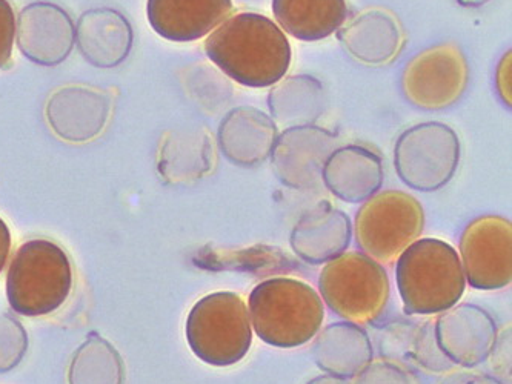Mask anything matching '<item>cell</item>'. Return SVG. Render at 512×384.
Masks as SVG:
<instances>
[{"instance_id":"6da1fadb","label":"cell","mask_w":512,"mask_h":384,"mask_svg":"<svg viewBox=\"0 0 512 384\" xmlns=\"http://www.w3.org/2000/svg\"><path fill=\"white\" fill-rule=\"evenodd\" d=\"M205 53L220 71L248 88L273 87L291 65L285 33L257 13L228 17L205 40Z\"/></svg>"},{"instance_id":"7a4b0ae2","label":"cell","mask_w":512,"mask_h":384,"mask_svg":"<svg viewBox=\"0 0 512 384\" xmlns=\"http://www.w3.org/2000/svg\"><path fill=\"white\" fill-rule=\"evenodd\" d=\"M251 326L273 348L293 349L316 337L325 320L320 295L308 283L290 277H271L248 298Z\"/></svg>"},{"instance_id":"3957f363","label":"cell","mask_w":512,"mask_h":384,"mask_svg":"<svg viewBox=\"0 0 512 384\" xmlns=\"http://www.w3.org/2000/svg\"><path fill=\"white\" fill-rule=\"evenodd\" d=\"M396 282L411 315L442 314L460 302L466 279L459 252L439 239H419L397 257Z\"/></svg>"},{"instance_id":"277c9868","label":"cell","mask_w":512,"mask_h":384,"mask_svg":"<svg viewBox=\"0 0 512 384\" xmlns=\"http://www.w3.org/2000/svg\"><path fill=\"white\" fill-rule=\"evenodd\" d=\"M73 268L67 252L50 240L36 239L17 249L7 274L11 309L25 317L53 314L67 302Z\"/></svg>"},{"instance_id":"5b68a950","label":"cell","mask_w":512,"mask_h":384,"mask_svg":"<svg viewBox=\"0 0 512 384\" xmlns=\"http://www.w3.org/2000/svg\"><path fill=\"white\" fill-rule=\"evenodd\" d=\"M188 346L203 363L216 368L237 365L253 345L248 305L236 292H213L200 298L185 325Z\"/></svg>"},{"instance_id":"8992f818","label":"cell","mask_w":512,"mask_h":384,"mask_svg":"<svg viewBox=\"0 0 512 384\" xmlns=\"http://www.w3.org/2000/svg\"><path fill=\"white\" fill-rule=\"evenodd\" d=\"M319 291L322 302L345 322L371 325L388 306V274L362 252H345L326 263L320 272Z\"/></svg>"},{"instance_id":"52a82bcc","label":"cell","mask_w":512,"mask_h":384,"mask_svg":"<svg viewBox=\"0 0 512 384\" xmlns=\"http://www.w3.org/2000/svg\"><path fill=\"white\" fill-rule=\"evenodd\" d=\"M425 212L416 197L403 191L377 192L359 209L354 223L357 246L377 263H391L419 240Z\"/></svg>"},{"instance_id":"ba28073f","label":"cell","mask_w":512,"mask_h":384,"mask_svg":"<svg viewBox=\"0 0 512 384\" xmlns=\"http://www.w3.org/2000/svg\"><path fill=\"white\" fill-rule=\"evenodd\" d=\"M460 163V142L454 130L442 123L413 126L397 140L394 166L408 188L439 191L448 185Z\"/></svg>"},{"instance_id":"9c48e42d","label":"cell","mask_w":512,"mask_h":384,"mask_svg":"<svg viewBox=\"0 0 512 384\" xmlns=\"http://www.w3.org/2000/svg\"><path fill=\"white\" fill-rule=\"evenodd\" d=\"M460 262L466 282L479 291H499L512 280V226L508 219L483 216L460 237Z\"/></svg>"},{"instance_id":"30bf717a","label":"cell","mask_w":512,"mask_h":384,"mask_svg":"<svg viewBox=\"0 0 512 384\" xmlns=\"http://www.w3.org/2000/svg\"><path fill=\"white\" fill-rule=\"evenodd\" d=\"M468 76V63L460 48L439 45L417 54L406 65L402 90L406 99L422 110H443L465 93Z\"/></svg>"},{"instance_id":"8fae6325","label":"cell","mask_w":512,"mask_h":384,"mask_svg":"<svg viewBox=\"0 0 512 384\" xmlns=\"http://www.w3.org/2000/svg\"><path fill=\"white\" fill-rule=\"evenodd\" d=\"M337 143V134L316 125L286 128L271 151L274 174L291 189L319 188L326 160L336 151Z\"/></svg>"},{"instance_id":"7c38bea8","label":"cell","mask_w":512,"mask_h":384,"mask_svg":"<svg viewBox=\"0 0 512 384\" xmlns=\"http://www.w3.org/2000/svg\"><path fill=\"white\" fill-rule=\"evenodd\" d=\"M48 125L59 139L87 143L104 133L113 114L110 91L85 85L60 88L47 103Z\"/></svg>"},{"instance_id":"4fadbf2b","label":"cell","mask_w":512,"mask_h":384,"mask_svg":"<svg viewBox=\"0 0 512 384\" xmlns=\"http://www.w3.org/2000/svg\"><path fill=\"white\" fill-rule=\"evenodd\" d=\"M440 349L454 366L476 368L488 360L499 332L494 318L471 303L453 306L434 323Z\"/></svg>"},{"instance_id":"5bb4252c","label":"cell","mask_w":512,"mask_h":384,"mask_svg":"<svg viewBox=\"0 0 512 384\" xmlns=\"http://www.w3.org/2000/svg\"><path fill=\"white\" fill-rule=\"evenodd\" d=\"M16 40L28 60L42 67H56L73 51L76 28L64 8L34 2L20 11Z\"/></svg>"},{"instance_id":"9a60e30c","label":"cell","mask_w":512,"mask_h":384,"mask_svg":"<svg viewBox=\"0 0 512 384\" xmlns=\"http://www.w3.org/2000/svg\"><path fill=\"white\" fill-rule=\"evenodd\" d=\"M216 165V145L207 128L163 134L157 149V173L168 185H191L213 174Z\"/></svg>"},{"instance_id":"2e32d148","label":"cell","mask_w":512,"mask_h":384,"mask_svg":"<svg viewBox=\"0 0 512 384\" xmlns=\"http://www.w3.org/2000/svg\"><path fill=\"white\" fill-rule=\"evenodd\" d=\"M233 0H148L151 28L171 42H194L230 17Z\"/></svg>"},{"instance_id":"e0dca14e","label":"cell","mask_w":512,"mask_h":384,"mask_svg":"<svg viewBox=\"0 0 512 384\" xmlns=\"http://www.w3.org/2000/svg\"><path fill=\"white\" fill-rule=\"evenodd\" d=\"M353 239L350 217L330 203L306 211L291 231L290 245L302 262L326 265L345 254Z\"/></svg>"},{"instance_id":"ac0fdd59","label":"cell","mask_w":512,"mask_h":384,"mask_svg":"<svg viewBox=\"0 0 512 384\" xmlns=\"http://www.w3.org/2000/svg\"><path fill=\"white\" fill-rule=\"evenodd\" d=\"M383 179L380 157L359 145L337 148L326 160L322 174L323 185L346 203H363L376 196Z\"/></svg>"},{"instance_id":"d6986e66","label":"cell","mask_w":512,"mask_h":384,"mask_svg":"<svg viewBox=\"0 0 512 384\" xmlns=\"http://www.w3.org/2000/svg\"><path fill=\"white\" fill-rule=\"evenodd\" d=\"M279 130L270 116L251 106H240L223 117L219 146L223 156L243 168L260 165L271 156Z\"/></svg>"},{"instance_id":"ffe728a7","label":"cell","mask_w":512,"mask_h":384,"mask_svg":"<svg viewBox=\"0 0 512 384\" xmlns=\"http://www.w3.org/2000/svg\"><path fill=\"white\" fill-rule=\"evenodd\" d=\"M133 40L130 20L111 8L87 11L76 25L77 48L97 68L119 67L130 56Z\"/></svg>"},{"instance_id":"44dd1931","label":"cell","mask_w":512,"mask_h":384,"mask_svg":"<svg viewBox=\"0 0 512 384\" xmlns=\"http://www.w3.org/2000/svg\"><path fill=\"white\" fill-rule=\"evenodd\" d=\"M339 40L354 59L379 67L399 56L405 45V33L393 13L376 8L363 11L342 28Z\"/></svg>"},{"instance_id":"7402d4cb","label":"cell","mask_w":512,"mask_h":384,"mask_svg":"<svg viewBox=\"0 0 512 384\" xmlns=\"http://www.w3.org/2000/svg\"><path fill=\"white\" fill-rule=\"evenodd\" d=\"M373 345L365 329L350 322L333 323L317 332L313 358L317 368L350 380L373 361Z\"/></svg>"},{"instance_id":"603a6c76","label":"cell","mask_w":512,"mask_h":384,"mask_svg":"<svg viewBox=\"0 0 512 384\" xmlns=\"http://www.w3.org/2000/svg\"><path fill=\"white\" fill-rule=\"evenodd\" d=\"M273 13L290 36L316 42L342 27L348 7L346 0H273Z\"/></svg>"},{"instance_id":"cb8c5ba5","label":"cell","mask_w":512,"mask_h":384,"mask_svg":"<svg viewBox=\"0 0 512 384\" xmlns=\"http://www.w3.org/2000/svg\"><path fill=\"white\" fill-rule=\"evenodd\" d=\"M274 122L288 126L314 125L328 106L325 90L316 77L299 74L280 82L268 97Z\"/></svg>"},{"instance_id":"d4e9b609","label":"cell","mask_w":512,"mask_h":384,"mask_svg":"<svg viewBox=\"0 0 512 384\" xmlns=\"http://www.w3.org/2000/svg\"><path fill=\"white\" fill-rule=\"evenodd\" d=\"M193 262L208 271H234L243 274L266 275L293 271L296 263L290 255L274 246H253L243 249H203Z\"/></svg>"},{"instance_id":"484cf974","label":"cell","mask_w":512,"mask_h":384,"mask_svg":"<svg viewBox=\"0 0 512 384\" xmlns=\"http://www.w3.org/2000/svg\"><path fill=\"white\" fill-rule=\"evenodd\" d=\"M124 378L119 352L97 334L79 346L68 369V384H124Z\"/></svg>"},{"instance_id":"4316f807","label":"cell","mask_w":512,"mask_h":384,"mask_svg":"<svg viewBox=\"0 0 512 384\" xmlns=\"http://www.w3.org/2000/svg\"><path fill=\"white\" fill-rule=\"evenodd\" d=\"M409 355L420 368L434 372V374H440V372H446L454 368L445 352L440 349L433 322H425L422 326H416L411 348H409Z\"/></svg>"},{"instance_id":"83f0119b","label":"cell","mask_w":512,"mask_h":384,"mask_svg":"<svg viewBox=\"0 0 512 384\" xmlns=\"http://www.w3.org/2000/svg\"><path fill=\"white\" fill-rule=\"evenodd\" d=\"M28 335L22 323L10 314H0V374L13 371L24 360Z\"/></svg>"},{"instance_id":"f1b7e54d","label":"cell","mask_w":512,"mask_h":384,"mask_svg":"<svg viewBox=\"0 0 512 384\" xmlns=\"http://www.w3.org/2000/svg\"><path fill=\"white\" fill-rule=\"evenodd\" d=\"M353 384H413L405 369L391 361H371L354 377Z\"/></svg>"},{"instance_id":"f546056e","label":"cell","mask_w":512,"mask_h":384,"mask_svg":"<svg viewBox=\"0 0 512 384\" xmlns=\"http://www.w3.org/2000/svg\"><path fill=\"white\" fill-rule=\"evenodd\" d=\"M17 20L8 0H0V70H7L13 57Z\"/></svg>"},{"instance_id":"4dcf8cb0","label":"cell","mask_w":512,"mask_h":384,"mask_svg":"<svg viewBox=\"0 0 512 384\" xmlns=\"http://www.w3.org/2000/svg\"><path fill=\"white\" fill-rule=\"evenodd\" d=\"M496 85L503 102L511 108V51H508L500 60L496 73Z\"/></svg>"},{"instance_id":"1f68e13d","label":"cell","mask_w":512,"mask_h":384,"mask_svg":"<svg viewBox=\"0 0 512 384\" xmlns=\"http://www.w3.org/2000/svg\"><path fill=\"white\" fill-rule=\"evenodd\" d=\"M489 357H493L494 368L500 369L503 374L509 369L506 368V363L511 366V331L508 329V334H503L502 338H497L496 346Z\"/></svg>"},{"instance_id":"d6a6232c","label":"cell","mask_w":512,"mask_h":384,"mask_svg":"<svg viewBox=\"0 0 512 384\" xmlns=\"http://www.w3.org/2000/svg\"><path fill=\"white\" fill-rule=\"evenodd\" d=\"M11 251V234L7 223L0 219V272L7 265Z\"/></svg>"},{"instance_id":"836d02e7","label":"cell","mask_w":512,"mask_h":384,"mask_svg":"<svg viewBox=\"0 0 512 384\" xmlns=\"http://www.w3.org/2000/svg\"><path fill=\"white\" fill-rule=\"evenodd\" d=\"M465 384H503L499 378L491 377V375L471 374Z\"/></svg>"},{"instance_id":"e575fe53","label":"cell","mask_w":512,"mask_h":384,"mask_svg":"<svg viewBox=\"0 0 512 384\" xmlns=\"http://www.w3.org/2000/svg\"><path fill=\"white\" fill-rule=\"evenodd\" d=\"M306 384H350L348 380H343V378L333 377V375H319V377L313 378V380L308 381Z\"/></svg>"},{"instance_id":"d590c367","label":"cell","mask_w":512,"mask_h":384,"mask_svg":"<svg viewBox=\"0 0 512 384\" xmlns=\"http://www.w3.org/2000/svg\"><path fill=\"white\" fill-rule=\"evenodd\" d=\"M469 375H471L469 372H454V374L448 375V377L442 381V384H465Z\"/></svg>"},{"instance_id":"8d00e7d4","label":"cell","mask_w":512,"mask_h":384,"mask_svg":"<svg viewBox=\"0 0 512 384\" xmlns=\"http://www.w3.org/2000/svg\"><path fill=\"white\" fill-rule=\"evenodd\" d=\"M460 5L468 8L482 7V5L488 4L489 0H457Z\"/></svg>"}]
</instances>
